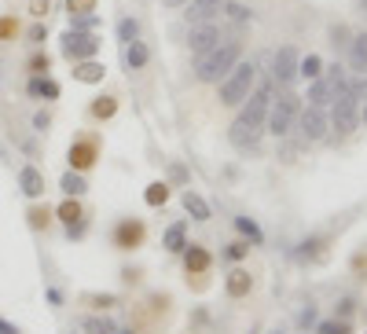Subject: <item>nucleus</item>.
Here are the masks:
<instances>
[{"label": "nucleus", "mask_w": 367, "mask_h": 334, "mask_svg": "<svg viewBox=\"0 0 367 334\" xmlns=\"http://www.w3.org/2000/svg\"><path fill=\"white\" fill-rule=\"evenodd\" d=\"M239 59H243V45H239V41H224V37H221L217 48H210L202 59H195V81L217 85Z\"/></svg>", "instance_id": "f257e3e1"}, {"label": "nucleus", "mask_w": 367, "mask_h": 334, "mask_svg": "<svg viewBox=\"0 0 367 334\" xmlns=\"http://www.w3.org/2000/svg\"><path fill=\"white\" fill-rule=\"evenodd\" d=\"M217 85H221V107H239L246 96H250V89L257 85V67L239 59Z\"/></svg>", "instance_id": "f03ea898"}, {"label": "nucleus", "mask_w": 367, "mask_h": 334, "mask_svg": "<svg viewBox=\"0 0 367 334\" xmlns=\"http://www.w3.org/2000/svg\"><path fill=\"white\" fill-rule=\"evenodd\" d=\"M298 114H301V96H298V92H283L279 100H272V107H268L265 129H268L276 140H287L290 133H294Z\"/></svg>", "instance_id": "7ed1b4c3"}, {"label": "nucleus", "mask_w": 367, "mask_h": 334, "mask_svg": "<svg viewBox=\"0 0 367 334\" xmlns=\"http://www.w3.org/2000/svg\"><path fill=\"white\" fill-rule=\"evenodd\" d=\"M331 129L338 133V140L342 136H349L356 125H360V103H356V96L345 89V92H338L334 96V103H331Z\"/></svg>", "instance_id": "20e7f679"}, {"label": "nucleus", "mask_w": 367, "mask_h": 334, "mask_svg": "<svg viewBox=\"0 0 367 334\" xmlns=\"http://www.w3.org/2000/svg\"><path fill=\"white\" fill-rule=\"evenodd\" d=\"M294 129H298L301 144H320V140H327L331 118H327V111H323V107H301Z\"/></svg>", "instance_id": "39448f33"}, {"label": "nucleus", "mask_w": 367, "mask_h": 334, "mask_svg": "<svg viewBox=\"0 0 367 334\" xmlns=\"http://www.w3.org/2000/svg\"><path fill=\"white\" fill-rule=\"evenodd\" d=\"M59 48H63V56H67L70 63L96 59V56H100V37H96V34H81V30H67Z\"/></svg>", "instance_id": "423d86ee"}, {"label": "nucleus", "mask_w": 367, "mask_h": 334, "mask_svg": "<svg viewBox=\"0 0 367 334\" xmlns=\"http://www.w3.org/2000/svg\"><path fill=\"white\" fill-rule=\"evenodd\" d=\"M144 239H147V224L136 221V217H122L114 224V232H111V246H114V250H140Z\"/></svg>", "instance_id": "0eeeda50"}, {"label": "nucleus", "mask_w": 367, "mask_h": 334, "mask_svg": "<svg viewBox=\"0 0 367 334\" xmlns=\"http://www.w3.org/2000/svg\"><path fill=\"white\" fill-rule=\"evenodd\" d=\"M67 158H70V169H74V173L92 169L96 158H100V136H92V133H89V136H74Z\"/></svg>", "instance_id": "6e6552de"}, {"label": "nucleus", "mask_w": 367, "mask_h": 334, "mask_svg": "<svg viewBox=\"0 0 367 334\" xmlns=\"http://www.w3.org/2000/svg\"><path fill=\"white\" fill-rule=\"evenodd\" d=\"M298 48L294 45H283L272 56V81L279 85V89H290V85L298 81Z\"/></svg>", "instance_id": "1a4fd4ad"}, {"label": "nucleus", "mask_w": 367, "mask_h": 334, "mask_svg": "<svg viewBox=\"0 0 367 334\" xmlns=\"http://www.w3.org/2000/svg\"><path fill=\"white\" fill-rule=\"evenodd\" d=\"M217 41H221V30L213 26V23H199V26H191V37H188V48H191V56L202 59L210 48H217Z\"/></svg>", "instance_id": "9d476101"}, {"label": "nucleus", "mask_w": 367, "mask_h": 334, "mask_svg": "<svg viewBox=\"0 0 367 334\" xmlns=\"http://www.w3.org/2000/svg\"><path fill=\"white\" fill-rule=\"evenodd\" d=\"M261 133H265V125H250V122H243V118H235L232 129H228V140H232L235 151H254Z\"/></svg>", "instance_id": "9b49d317"}, {"label": "nucleus", "mask_w": 367, "mask_h": 334, "mask_svg": "<svg viewBox=\"0 0 367 334\" xmlns=\"http://www.w3.org/2000/svg\"><path fill=\"white\" fill-rule=\"evenodd\" d=\"M180 257H184V272H188V276H206L210 265H213L210 250H206V246H199V243H188L180 250Z\"/></svg>", "instance_id": "f8f14e48"}, {"label": "nucleus", "mask_w": 367, "mask_h": 334, "mask_svg": "<svg viewBox=\"0 0 367 334\" xmlns=\"http://www.w3.org/2000/svg\"><path fill=\"white\" fill-rule=\"evenodd\" d=\"M224 294H228L232 301H243V298H250L254 294V276L246 272V268L235 265L228 276H224Z\"/></svg>", "instance_id": "ddd939ff"}, {"label": "nucleus", "mask_w": 367, "mask_h": 334, "mask_svg": "<svg viewBox=\"0 0 367 334\" xmlns=\"http://www.w3.org/2000/svg\"><path fill=\"white\" fill-rule=\"evenodd\" d=\"M221 8H224V0H188V12L184 15H188L191 26H199V23H210Z\"/></svg>", "instance_id": "4468645a"}, {"label": "nucleus", "mask_w": 367, "mask_h": 334, "mask_svg": "<svg viewBox=\"0 0 367 334\" xmlns=\"http://www.w3.org/2000/svg\"><path fill=\"white\" fill-rule=\"evenodd\" d=\"M180 202H184V213H188L191 221H210V217H213L210 202L202 199L195 188H188V191H184V195H180Z\"/></svg>", "instance_id": "2eb2a0df"}, {"label": "nucleus", "mask_w": 367, "mask_h": 334, "mask_svg": "<svg viewBox=\"0 0 367 334\" xmlns=\"http://www.w3.org/2000/svg\"><path fill=\"white\" fill-rule=\"evenodd\" d=\"M19 188H23L26 199H41L45 195V177H41L37 166H23L19 169Z\"/></svg>", "instance_id": "dca6fc26"}, {"label": "nucleus", "mask_w": 367, "mask_h": 334, "mask_svg": "<svg viewBox=\"0 0 367 334\" xmlns=\"http://www.w3.org/2000/svg\"><path fill=\"white\" fill-rule=\"evenodd\" d=\"M59 81H52L48 74H41V78H30V85H26V96L30 100H59Z\"/></svg>", "instance_id": "f3484780"}, {"label": "nucleus", "mask_w": 367, "mask_h": 334, "mask_svg": "<svg viewBox=\"0 0 367 334\" xmlns=\"http://www.w3.org/2000/svg\"><path fill=\"white\" fill-rule=\"evenodd\" d=\"M345 52H349V70L353 74H367V34H353Z\"/></svg>", "instance_id": "a211bd4d"}, {"label": "nucleus", "mask_w": 367, "mask_h": 334, "mask_svg": "<svg viewBox=\"0 0 367 334\" xmlns=\"http://www.w3.org/2000/svg\"><path fill=\"white\" fill-rule=\"evenodd\" d=\"M103 74H107V67H103V63H96V59L74 63V81H81V85H100Z\"/></svg>", "instance_id": "6ab92c4d"}, {"label": "nucleus", "mask_w": 367, "mask_h": 334, "mask_svg": "<svg viewBox=\"0 0 367 334\" xmlns=\"http://www.w3.org/2000/svg\"><path fill=\"white\" fill-rule=\"evenodd\" d=\"M309 107H323V111H327V107L334 103V89L327 85V78H316V81H309Z\"/></svg>", "instance_id": "aec40b11"}, {"label": "nucleus", "mask_w": 367, "mask_h": 334, "mask_svg": "<svg viewBox=\"0 0 367 334\" xmlns=\"http://www.w3.org/2000/svg\"><path fill=\"white\" fill-rule=\"evenodd\" d=\"M162 246H166L169 254H180L184 246H188V221H177V224H169L166 235H162Z\"/></svg>", "instance_id": "412c9836"}, {"label": "nucleus", "mask_w": 367, "mask_h": 334, "mask_svg": "<svg viewBox=\"0 0 367 334\" xmlns=\"http://www.w3.org/2000/svg\"><path fill=\"white\" fill-rule=\"evenodd\" d=\"M151 63V48L144 41H133V45H125V67L129 70H144Z\"/></svg>", "instance_id": "4be33fe9"}, {"label": "nucleus", "mask_w": 367, "mask_h": 334, "mask_svg": "<svg viewBox=\"0 0 367 334\" xmlns=\"http://www.w3.org/2000/svg\"><path fill=\"white\" fill-rule=\"evenodd\" d=\"M235 232H239L250 246H265V232L254 217H235Z\"/></svg>", "instance_id": "5701e85b"}, {"label": "nucleus", "mask_w": 367, "mask_h": 334, "mask_svg": "<svg viewBox=\"0 0 367 334\" xmlns=\"http://www.w3.org/2000/svg\"><path fill=\"white\" fill-rule=\"evenodd\" d=\"M59 188H63V195L67 199H81L85 191H89V180H85V173H63V180H59Z\"/></svg>", "instance_id": "b1692460"}, {"label": "nucleus", "mask_w": 367, "mask_h": 334, "mask_svg": "<svg viewBox=\"0 0 367 334\" xmlns=\"http://www.w3.org/2000/svg\"><path fill=\"white\" fill-rule=\"evenodd\" d=\"M89 114L96 118V122H111V118L118 114V100H114V96H96L92 107H89Z\"/></svg>", "instance_id": "393cba45"}, {"label": "nucleus", "mask_w": 367, "mask_h": 334, "mask_svg": "<svg viewBox=\"0 0 367 334\" xmlns=\"http://www.w3.org/2000/svg\"><path fill=\"white\" fill-rule=\"evenodd\" d=\"M298 78H305V81L323 78V59L316 56V52H309V56H301V59H298Z\"/></svg>", "instance_id": "a878e982"}, {"label": "nucleus", "mask_w": 367, "mask_h": 334, "mask_svg": "<svg viewBox=\"0 0 367 334\" xmlns=\"http://www.w3.org/2000/svg\"><path fill=\"white\" fill-rule=\"evenodd\" d=\"M323 78H327V85L334 89V96L349 89V70H345L342 63H331V67H323Z\"/></svg>", "instance_id": "bb28decb"}, {"label": "nucleus", "mask_w": 367, "mask_h": 334, "mask_svg": "<svg viewBox=\"0 0 367 334\" xmlns=\"http://www.w3.org/2000/svg\"><path fill=\"white\" fill-rule=\"evenodd\" d=\"M81 331H85V334H114L118 323H114L111 316H85V320H81Z\"/></svg>", "instance_id": "cd10ccee"}, {"label": "nucleus", "mask_w": 367, "mask_h": 334, "mask_svg": "<svg viewBox=\"0 0 367 334\" xmlns=\"http://www.w3.org/2000/svg\"><path fill=\"white\" fill-rule=\"evenodd\" d=\"M144 202H147L151 210L166 206V202H169V184H166V180H155V184H147V191H144Z\"/></svg>", "instance_id": "c85d7f7f"}, {"label": "nucleus", "mask_w": 367, "mask_h": 334, "mask_svg": "<svg viewBox=\"0 0 367 334\" xmlns=\"http://www.w3.org/2000/svg\"><path fill=\"white\" fill-rule=\"evenodd\" d=\"M312 334H353V320H316Z\"/></svg>", "instance_id": "c756f323"}, {"label": "nucleus", "mask_w": 367, "mask_h": 334, "mask_svg": "<svg viewBox=\"0 0 367 334\" xmlns=\"http://www.w3.org/2000/svg\"><path fill=\"white\" fill-rule=\"evenodd\" d=\"M246 254H250V243H246V239H235V243H228V246L221 250V257H224L228 265H239V261H246Z\"/></svg>", "instance_id": "7c9ffc66"}, {"label": "nucleus", "mask_w": 367, "mask_h": 334, "mask_svg": "<svg viewBox=\"0 0 367 334\" xmlns=\"http://www.w3.org/2000/svg\"><path fill=\"white\" fill-rule=\"evenodd\" d=\"M56 213H59V221H63V224H78V221H85V210H81V202H78V199H67Z\"/></svg>", "instance_id": "2f4dec72"}, {"label": "nucleus", "mask_w": 367, "mask_h": 334, "mask_svg": "<svg viewBox=\"0 0 367 334\" xmlns=\"http://www.w3.org/2000/svg\"><path fill=\"white\" fill-rule=\"evenodd\" d=\"M118 41H122V45H133V41H140V23L136 19H118Z\"/></svg>", "instance_id": "473e14b6"}, {"label": "nucleus", "mask_w": 367, "mask_h": 334, "mask_svg": "<svg viewBox=\"0 0 367 334\" xmlns=\"http://www.w3.org/2000/svg\"><path fill=\"white\" fill-rule=\"evenodd\" d=\"M221 12L228 15L232 23H239V26H243V23H250V15H254L246 4H239V0H224V8H221Z\"/></svg>", "instance_id": "72a5a7b5"}, {"label": "nucleus", "mask_w": 367, "mask_h": 334, "mask_svg": "<svg viewBox=\"0 0 367 334\" xmlns=\"http://www.w3.org/2000/svg\"><path fill=\"white\" fill-rule=\"evenodd\" d=\"M327 37H331V48H338V52H342V48H349L353 30L345 26V23H338V26H331V34H327Z\"/></svg>", "instance_id": "f704fd0d"}, {"label": "nucleus", "mask_w": 367, "mask_h": 334, "mask_svg": "<svg viewBox=\"0 0 367 334\" xmlns=\"http://www.w3.org/2000/svg\"><path fill=\"white\" fill-rule=\"evenodd\" d=\"M26 224H30L34 232L48 228V206H30V210H26Z\"/></svg>", "instance_id": "c9c22d12"}, {"label": "nucleus", "mask_w": 367, "mask_h": 334, "mask_svg": "<svg viewBox=\"0 0 367 334\" xmlns=\"http://www.w3.org/2000/svg\"><path fill=\"white\" fill-rule=\"evenodd\" d=\"M100 26V15H70V30H81V34H92V30Z\"/></svg>", "instance_id": "e433bc0d"}, {"label": "nucleus", "mask_w": 367, "mask_h": 334, "mask_svg": "<svg viewBox=\"0 0 367 334\" xmlns=\"http://www.w3.org/2000/svg\"><path fill=\"white\" fill-rule=\"evenodd\" d=\"M30 74H34V78H41V74H48L52 70V59H48V52H37V56H30Z\"/></svg>", "instance_id": "4c0bfd02"}, {"label": "nucleus", "mask_w": 367, "mask_h": 334, "mask_svg": "<svg viewBox=\"0 0 367 334\" xmlns=\"http://www.w3.org/2000/svg\"><path fill=\"white\" fill-rule=\"evenodd\" d=\"M320 246H323V239H305V243L298 246V261H316Z\"/></svg>", "instance_id": "58836bf2"}, {"label": "nucleus", "mask_w": 367, "mask_h": 334, "mask_svg": "<svg viewBox=\"0 0 367 334\" xmlns=\"http://www.w3.org/2000/svg\"><path fill=\"white\" fill-rule=\"evenodd\" d=\"M356 316V298H338V305H334V320H353Z\"/></svg>", "instance_id": "ea45409f"}, {"label": "nucleus", "mask_w": 367, "mask_h": 334, "mask_svg": "<svg viewBox=\"0 0 367 334\" xmlns=\"http://www.w3.org/2000/svg\"><path fill=\"white\" fill-rule=\"evenodd\" d=\"M85 305H92V309H114L118 305V294H85Z\"/></svg>", "instance_id": "a19ab883"}, {"label": "nucleus", "mask_w": 367, "mask_h": 334, "mask_svg": "<svg viewBox=\"0 0 367 334\" xmlns=\"http://www.w3.org/2000/svg\"><path fill=\"white\" fill-rule=\"evenodd\" d=\"M316 320H320V309L316 305H305V309L298 312V327L301 331H312V327H316Z\"/></svg>", "instance_id": "79ce46f5"}, {"label": "nucleus", "mask_w": 367, "mask_h": 334, "mask_svg": "<svg viewBox=\"0 0 367 334\" xmlns=\"http://www.w3.org/2000/svg\"><path fill=\"white\" fill-rule=\"evenodd\" d=\"M349 92L356 96V103H367V74H353Z\"/></svg>", "instance_id": "37998d69"}, {"label": "nucleus", "mask_w": 367, "mask_h": 334, "mask_svg": "<svg viewBox=\"0 0 367 334\" xmlns=\"http://www.w3.org/2000/svg\"><path fill=\"white\" fill-rule=\"evenodd\" d=\"M26 41H30V45H37V48H41V45H45V41H48V26H45V23H34V26L26 30Z\"/></svg>", "instance_id": "c03bdc74"}, {"label": "nucleus", "mask_w": 367, "mask_h": 334, "mask_svg": "<svg viewBox=\"0 0 367 334\" xmlns=\"http://www.w3.org/2000/svg\"><path fill=\"white\" fill-rule=\"evenodd\" d=\"M96 8V0H67V12L70 15H89Z\"/></svg>", "instance_id": "a18cd8bd"}, {"label": "nucleus", "mask_w": 367, "mask_h": 334, "mask_svg": "<svg viewBox=\"0 0 367 334\" xmlns=\"http://www.w3.org/2000/svg\"><path fill=\"white\" fill-rule=\"evenodd\" d=\"M85 232H89V217L78 221V224H67V239H70V243H74V239H85Z\"/></svg>", "instance_id": "49530a36"}, {"label": "nucleus", "mask_w": 367, "mask_h": 334, "mask_svg": "<svg viewBox=\"0 0 367 334\" xmlns=\"http://www.w3.org/2000/svg\"><path fill=\"white\" fill-rule=\"evenodd\" d=\"M169 177H173V180H177V184H191L188 169H184V166H180V162H173V166H169Z\"/></svg>", "instance_id": "de8ad7c7"}, {"label": "nucleus", "mask_w": 367, "mask_h": 334, "mask_svg": "<svg viewBox=\"0 0 367 334\" xmlns=\"http://www.w3.org/2000/svg\"><path fill=\"white\" fill-rule=\"evenodd\" d=\"M48 125H52V114L48 111H37L34 114V129H37V133H48Z\"/></svg>", "instance_id": "09e8293b"}, {"label": "nucleus", "mask_w": 367, "mask_h": 334, "mask_svg": "<svg viewBox=\"0 0 367 334\" xmlns=\"http://www.w3.org/2000/svg\"><path fill=\"white\" fill-rule=\"evenodd\" d=\"M48 8H52V0H30V12H34L37 19H45Z\"/></svg>", "instance_id": "8fccbe9b"}, {"label": "nucleus", "mask_w": 367, "mask_h": 334, "mask_svg": "<svg viewBox=\"0 0 367 334\" xmlns=\"http://www.w3.org/2000/svg\"><path fill=\"white\" fill-rule=\"evenodd\" d=\"M140 276H144V272H140V268H122V283H140Z\"/></svg>", "instance_id": "3c124183"}, {"label": "nucleus", "mask_w": 367, "mask_h": 334, "mask_svg": "<svg viewBox=\"0 0 367 334\" xmlns=\"http://www.w3.org/2000/svg\"><path fill=\"white\" fill-rule=\"evenodd\" d=\"M48 305H52V309L63 305V290H59V287H48Z\"/></svg>", "instance_id": "603ef678"}, {"label": "nucleus", "mask_w": 367, "mask_h": 334, "mask_svg": "<svg viewBox=\"0 0 367 334\" xmlns=\"http://www.w3.org/2000/svg\"><path fill=\"white\" fill-rule=\"evenodd\" d=\"M0 334H23V331H19L12 320H4V316H0Z\"/></svg>", "instance_id": "864d4df0"}, {"label": "nucleus", "mask_w": 367, "mask_h": 334, "mask_svg": "<svg viewBox=\"0 0 367 334\" xmlns=\"http://www.w3.org/2000/svg\"><path fill=\"white\" fill-rule=\"evenodd\" d=\"M15 34V19H0V37Z\"/></svg>", "instance_id": "5fc2aeb1"}, {"label": "nucleus", "mask_w": 367, "mask_h": 334, "mask_svg": "<svg viewBox=\"0 0 367 334\" xmlns=\"http://www.w3.org/2000/svg\"><path fill=\"white\" fill-rule=\"evenodd\" d=\"M191 323H210V312L206 309H195V312H191Z\"/></svg>", "instance_id": "6e6d98bb"}, {"label": "nucleus", "mask_w": 367, "mask_h": 334, "mask_svg": "<svg viewBox=\"0 0 367 334\" xmlns=\"http://www.w3.org/2000/svg\"><path fill=\"white\" fill-rule=\"evenodd\" d=\"M188 0H162V8H184Z\"/></svg>", "instance_id": "4d7b16f0"}, {"label": "nucleus", "mask_w": 367, "mask_h": 334, "mask_svg": "<svg viewBox=\"0 0 367 334\" xmlns=\"http://www.w3.org/2000/svg\"><path fill=\"white\" fill-rule=\"evenodd\" d=\"M360 125H367V103H360Z\"/></svg>", "instance_id": "13d9d810"}, {"label": "nucleus", "mask_w": 367, "mask_h": 334, "mask_svg": "<svg viewBox=\"0 0 367 334\" xmlns=\"http://www.w3.org/2000/svg\"><path fill=\"white\" fill-rule=\"evenodd\" d=\"M360 8H364V15H367V0H360Z\"/></svg>", "instance_id": "bf43d9fd"}, {"label": "nucleus", "mask_w": 367, "mask_h": 334, "mask_svg": "<svg viewBox=\"0 0 367 334\" xmlns=\"http://www.w3.org/2000/svg\"><path fill=\"white\" fill-rule=\"evenodd\" d=\"M114 334H136V331H114Z\"/></svg>", "instance_id": "052dcab7"}, {"label": "nucleus", "mask_w": 367, "mask_h": 334, "mask_svg": "<svg viewBox=\"0 0 367 334\" xmlns=\"http://www.w3.org/2000/svg\"><path fill=\"white\" fill-rule=\"evenodd\" d=\"M268 334H287V331H279V327H276V331H268Z\"/></svg>", "instance_id": "680f3d73"}, {"label": "nucleus", "mask_w": 367, "mask_h": 334, "mask_svg": "<svg viewBox=\"0 0 367 334\" xmlns=\"http://www.w3.org/2000/svg\"><path fill=\"white\" fill-rule=\"evenodd\" d=\"M250 334H257V331H250Z\"/></svg>", "instance_id": "e2e57ef3"}]
</instances>
